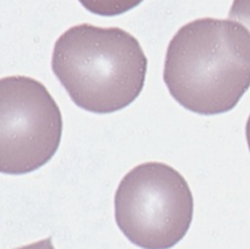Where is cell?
<instances>
[{"mask_svg":"<svg viewBox=\"0 0 250 249\" xmlns=\"http://www.w3.org/2000/svg\"><path fill=\"white\" fill-rule=\"evenodd\" d=\"M163 81L172 97L191 112L230 111L250 87V32L229 19L185 24L167 47Z\"/></svg>","mask_w":250,"mask_h":249,"instance_id":"obj_1","label":"cell"},{"mask_svg":"<svg viewBox=\"0 0 250 249\" xmlns=\"http://www.w3.org/2000/svg\"><path fill=\"white\" fill-rule=\"evenodd\" d=\"M147 58L139 42L120 27L83 23L56 42L51 68L76 106L105 114L131 104L145 85Z\"/></svg>","mask_w":250,"mask_h":249,"instance_id":"obj_2","label":"cell"},{"mask_svg":"<svg viewBox=\"0 0 250 249\" xmlns=\"http://www.w3.org/2000/svg\"><path fill=\"white\" fill-rule=\"evenodd\" d=\"M119 228L143 249H170L188 232L194 217L191 190L180 172L162 162L134 167L114 196Z\"/></svg>","mask_w":250,"mask_h":249,"instance_id":"obj_3","label":"cell"},{"mask_svg":"<svg viewBox=\"0 0 250 249\" xmlns=\"http://www.w3.org/2000/svg\"><path fill=\"white\" fill-rule=\"evenodd\" d=\"M0 171L20 175L40 169L59 148L63 121L46 86L27 76L0 81Z\"/></svg>","mask_w":250,"mask_h":249,"instance_id":"obj_4","label":"cell"},{"mask_svg":"<svg viewBox=\"0 0 250 249\" xmlns=\"http://www.w3.org/2000/svg\"><path fill=\"white\" fill-rule=\"evenodd\" d=\"M229 19L243 24L250 32V0L234 1L229 13Z\"/></svg>","mask_w":250,"mask_h":249,"instance_id":"obj_5","label":"cell"},{"mask_svg":"<svg viewBox=\"0 0 250 249\" xmlns=\"http://www.w3.org/2000/svg\"><path fill=\"white\" fill-rule=\"evenodd\" d=\"M16 249H56V248L54 247V245H52L51 238L48 237L45 239H42L40 242L33 243V244H30V245L19 247Z\"/></svg>","mask_w":250,"mask_h":249,"instance_id":"obj_6","label":"cell"},{"mask_svg":"<svg viewBox=\"0 0 250 249\" xmlns=\"http://www.w3.org/2000/svg\"><path fill=\"white\" fill-rule=\"evenodd\" d=\"M246 140H247V144L250 151V116L247 120V124H246Z\"/></svg>","mask_w":250,"mask_h":249,"instance_id":"obj_7","label":"cell"}]
</instances>
